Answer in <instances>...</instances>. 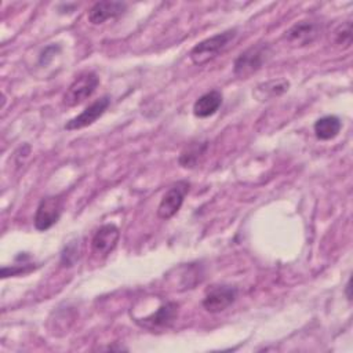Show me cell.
<instances>
[{"instance_id":"cell-1","label":"cell","mask_w":353,"mask_h":353,"mask_svg":"<svg viewBox=\"0 0 353 353\" xmlns=\"http://www.w3.org/2000/svg\"><path fill=\"white\" fill-rule=\"evenodd\" d=\"M237 36L236 29H229L222 33L214 34L200 43H197L192 50H190V59L194 65H205L211 59H214L219 52H222Z\"/></svg>"},{"instance_id":"cell-2","label":"cell","mask_w":353,"mask_h":353,"mask_svg":"<svg viewBox=\"0 0 353 353\" xmlns=\"http://www.w3.org/2000/svg\"><path fill=\"white\" fill-rule=\"evenodd\" d=\"M272 48L266 43L255 44L243 51L233 63V73L239 79H247L258 72L270 58Z\"/></svg>"},{"instance_id":"cell-3","label":"cell","mask_w":353,"mask_h":353,"mask_svg":"<svg viewBox=\"0 0 353 353\" xmlns=\"http://www.w3.org/2000/svg\"><path fill=\"white\" fill-rule=\"evenodd\" d=\"M98 84H99V79L94 72H87L80 74L73 80V83L65 91L62 98L63 105L68 108H72L81 103L83 101H85L94 94Z\"/></svg>"},{"instance_id":"cell-4","label":"cell","mask_w":353,"mask_h":353,"mask_svg":"<svg viewBox=\"0 0 353 353\" xmlns=\"http://www.w3.org/2000/svg\"><path fill=\"white\" fill-rule=\"evenodd\" d=\"M189 189H190V183L188 181H178L176 183H174L163 194L157 205V216L163 221L172 218L181 210Z\"/></svg>"},{"instance_id":"cell-5","label":"cell","mask_w":353,"mask_h":353,"mask_svg":"<svg viewBox=\"0 0 353 353\" xmlns=\"http://www.w3.org/2000/svg\"><path fill=\"white\" fill-rule=\"evenodd\" d=\"M63 201L61 196H47L40 200L36 212H34V228L40 232H44L54 226L62 214Z\"/></svg>"},{"instance_id":"cell-6","label":"cell","mask_w":353,"mask_h":353,"mask_svg":"<svg viewBox=\"0 0 353 353\" xmlns=\"http://www.w3.org/2000/svg\"><path fill=\"white\" fill-rule=\"evenodd\" d=\"M178 309H179V305L176 302H171V301L160 302V305L153 312H150L143 317H134V321L148 330L170 327L178 316Z\"/></svg>"},{"instance_id":"cell-7","label":"cell","mask_w":353,"mask_h":353,"mask_svg":"<svg viewBox=\"0 0 353 353\" xmlns=\"http://www.w3.org/2000/svg\"><path fill=\"white\" fill-rule=\"evenodd\" d=\"M237 298V288L232 285H214L203 298V307L210 313H219L228 309Z\"/></svg>"},{"instance_id":"cell-8","label":"cell","mask_w":353,"mask_h":353,"mask_svg":"<svg viewBox=\"0 0 353 353\" xmlns=\"http://www.w3.org/2000/svg\"><path fill=\"white\" fill-rule=\"evenodd\" d=\"M110 105V98L108 95L94 101L91 105H88L81 113H79L77 116H74L73 119H70L66 124H65V130L68 131H73V130H80L84 127L91 125L92 123H95L109 108Z\"/></svg>"},{"instance_id":"cell-9","label":"cell","mask_w":353,"mask_h":353,"mask_svg":"<svg viewBox=\"0 0 353 353\" xmlns=\"http://www.w3.org/2000/svg\"><path fill=\"white\" fill-rule=\"evenodd\" d=\"M120 239V230L113 223L102 225L94 234L91 240V247L94 254L98 256H108L117 245Z\"/></svg>"},{"instance_id":"cell-10","label":"cell","mask_w":353,"mask_h":353,"mask_svg":"<svg viewBox=\"0 0 353 353\" xmlns=\"http://www.w3.org/2000/svg\"><path fill=\"white\" fill-rule=\"evenodd\" d=\"M320 34L319 23L313 21H301L292 25L284 34L285 41L292 47H303L312 44Z\"/></svg>"},{"instance_id":"cell-11","label":"cell","mask_w":353,"mask_h":353,"mask_svg":"<svg viewBox=\"0 0 353 353\" xmlns=\"http://www.w3.org/2000/svg\"><path fill=\"white\" fill-rule=\"evenodd\" d=\"M127 10V4L121 1H98L88 11V21L92 25H101L108 19L123 15Z\"/></svg>"},{"instance_id":"cell-12","label":"cell","mask_w":353,"mask_h":353,"mask_svg":"<svg viewBox=\"0 0 353 353\" xmlns=\"http://www.w3.org/2000/svg\"><path fill=\"white\" fill-rule=\"evenodd\" d=\"M222 105V94L218 90H211L196 99L193 103V114L199 119H205L216 113Z\"/></svg>"},{"instance_id":"cell-13","label":"cell","mask_w":353,"mask_h":353,"mask_svg":"<svg viewBox=\"0 0 353 353\" xmlns=\"http://www.w3.org/2000/svg\"><path fill=\"white\" fill-rule=\"evenodd\" d=\"M342 128V123L338 116L327 114L316 120L313 125V131L317 139L320 141H330L334 139Z\"/></svg>"},{"instance_id":"cell-14","label":"cell","mask_w":353,"mask_h":353,"mask_svg":"<svg viewBox=\"0 0 353 353\" xmlns=\"http://www.w3.org/2000/svg\"><path fill=\"white\" fill-rule=\"evenodd\" d=\"M290 87V83L285 79H272L265 83H261L256 85L254 95L259 101H269L274 97H280L284 94Z\"/></svg>"},{"instance_id":"cell-15","label":"cell","mask_w":353,"mask_h":353,"mask_svg":"<svg viewBox=\"0 0 353 353\" xmlns=\"http://www.w3.org/2000/svg\"><path fill=\"white\" fill-rule=\"evenodd\" d=\"M207 146H208L207 142L190 145L189 148H186V149L181 153L179 160H178L179 164H181L182 167H185V168H192V167H194V165L199 163L200 157L205 153Z\"/></svg>"},{"instance_id":"cell-16","label":"cell","mask_w":353,"mask_h":353,"mask_svg":"<svg viewBox=\"0 0 353 353\" xmlns=\"http://www.w3.org/2000/svg\"><path fill=\"white\" fill-rule=\"evenodd\" d=\"M335 44L342 48H347L352 44V25L350 21H346L335 30Z\"/></svg>"},{"instance_id":"cell-17","label":"cell","mask_w":353,"mask_h":353,"mask_svg":"<svg viewBox=\"0 0 353 353\" xmlns=\"http://www.w3.org/2000/svg\"><path fill=\"white\" fill-rule=\"evenodd\" d=\"M32 269H34L33 265H22V266H11V268H1V277L6 279V277H10V276H17V274H21V273H28L30 272Z\"/></svg>"},{"instance_id":"cell-18","label":"cell","mask_w":353,"mask_h":353,"mask_svg":"<svg viewBox=\"0 0 353 353\" xmlns=\"http://www.w3.org/2000/svg\"><path fill=\"white\" fill-rule=\"evenodd\" d=\"M77 259V245L74 243L65 247V251L62 252V263H66V266H72V263Z\"/></svg>"},{"instance_id":"cell-19","label":"cell","mask_w":353,"mask_h":353,"mask_svg":"<svg viewBox=\"0 0 353 353\" xmlns=\"http://www.w3.org/2000/svg\"><path fill=\"white\" fill-rule=\"evenodd\" d=\"M57 51H59V46H48L47 48H44L40 55V65H47L54 58Z\"/></svg>"},{"instance_id":"cell-20","label":"cell","mask_w":353,"mask_h":353,"mask_svg":"<svg viewBox=\"0 0 353 353\" xmlns=\"http://www.w3.org/2000/svg\"><path fill=\"white\" fill-rule=\"evenodd\" d=\"M350 280L347 281V284H346V288H345V292H346V298H347V301H352V294H350Z\"/></svg>"}]
</instances>
